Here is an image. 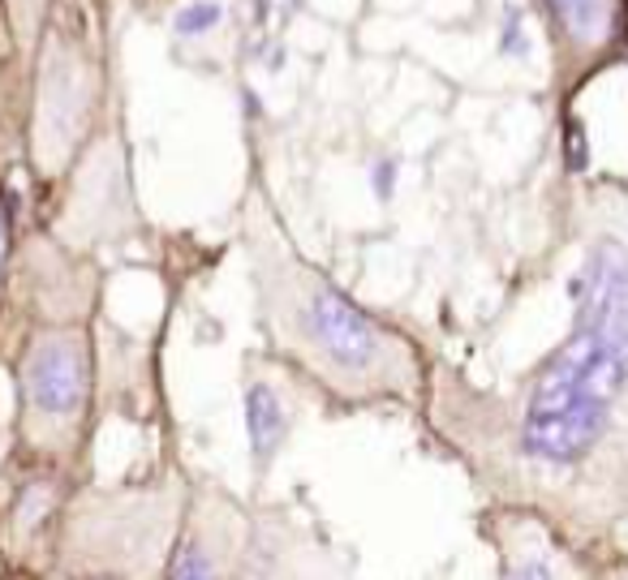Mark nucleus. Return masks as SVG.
<instances>
[{"mask_svg":"<svg viewBox=\"0 0 628 580\" xmlns=\"http://www.w3.org/2000/svg\"><path fill=\"white\" fill-rule=\"evenodd\" d=\"M573 336L534 374L521 404L516 452L534 468L521 499L542 516H612L599 461L616 443L628 396V245L603 236L590 245L573 284Z\"/></svg>","mask_w":628,"mask_h":580,"instance_id":"obj_1","label":"nucleus"},{"mask_svg":"<svg viewBox=\"0 0 628 580\" xmlns=\"http://www.w3.org/2000/svg\"><path fill=\"white\" fill-rule=\"evenodd\" d=\"M258 297L280 327L284 345L306 357V365L349 400H405L418 383V361L409 345L367 314L349 293L323 280L315 267L280 254L258 258Z\"/></svg>","mask_w":628,"mask_h":580,"instance_id":"obj_2","label":"nucleus"},{"mask_svg":"<svg viewBox=\"0 0 628 580\" xmlns=\"http://www.w3.org/2000/svg\"><path fill=\"white\" fill-rule=\"evenodd\" d=\"M185 499V477L121 486L78 481L56 525L52 580H164Z\"/></svg>","mask_w":628,"mask_h":580,"instance_id":"obj_3","label":"nucleus"},{"mask_svg":"<svg viewBox=\"0 0 628 580\" xmlns=\"http://www.w3.org/2000/svg\"><path fill=\"white\" fill-rule=\"evenodd\" d=\"M95 365L82 327L35 332L17 361V443L30 464L74 477L91 413Z\"/></svg>","mask_w":628,"mask_h":580,"instance_id":"obj_4","label":"nucleus"},{"mask_svg":"<svg viewBox=\"0 0 628 580\" xmlns=\"http://www.w3.org/2000/svg\"><path fill=\"white\" fill-rule=\"evenodd\" d=\"M251 512L225 486L194 481L164 580H238Z\"/></svg>","mask_w":628,"mask_h":580,"instance_id":"obj_5","label":"nucleus"},{"mask_svg":"<svg viewBox=\"0 0 628 580\" xmlns=\"http://www.w3.org/2000/svg\"><path fill=\"white\" fill-rule=\"evenodd\" d=\"M82 477H69L61 468L30 464L22 477H13L4 503H0V555L17 572H48L52 568V542L65 512V499L74 494Z\"/></svg>","mask_w":628,"mask_h":580,"instance_id":"obj_6","label":"nucleus"},{"mask_svg":"<svg viewBox=\"0 0 628 580\" xmlns=\"http://www.w3.org/2000/svg\"><path fill=\"white\" fill-rule=\"evenodd\" d=\"M238 580H354V572L284 507L251 512Z\"/></svg>","mask_w":628,"mask_h":580,"instance_id":"obj_7","label":"nucleus"},{"mask_svg":"<svg viewBox=\"0 0 628 580\" xmlns=\"http://www.w3.org/2000/svg\"><path fill=\"white\" fill-rule=\"evenodd\" d=\"M246 439H251V464H254V481L267 477L271 461L280 456V448L289 443V430H293V409L289 400L280 396L275 383L267 378H251L246 383Z\"/></svg>","mask_w":628,"mask_h":580,"instance_id":"obj_8","label":"nucleus"},{"mask_svg":"<svg viewBox=\"0 0 628 580\" xmlns=\"http://www.w3.org/2000/svg\"><path fill=\"white\" fill-rule=\"evenodd\" d=\"M500 580H560L551 555L538 542H516L503 538L500 546Z\"/></svg>","mask_w":628,"mask_h":580,"instance_id":"obj_9","label":"nucleus"},{"mask_svg":"<svg viewBox=\"0 0 628 580\" xmlns=\"http://www.w3.org/2000/svg\"><path fill=\"white\" fill-rule=\"evenodd\" d=\"M220 17H225V4H220V0H190L185 9H177L172 30H177L181 39H198V35L216 30Z\"/></svg>","mask_w":628,"mask_h":580,"instance_id":"obj_10","label":"nucleus"},{"mask_svg":"<svg viewBox=\"0 0 628 580\" xmlns=\"http://www.w3.org/2000/svg\"><path fill=\"white\" fill-rule=\"evenodd\" d=\"M564 9V17L577 26V35H594L599 26V13H603V0H555Z\"/></svg>","mask_w":628,"mask_h":580,"instance_id":"obj_11","label":"nucleus"},{"mask_svg":"<svg viewBox=\"0 0 628 580\" xmlns=\"http://www.w3.org/2000/svg\"><path fill=\"white\" fill-rule=\"evenodd\" d=\"M396 159H379L375 168H371V185H375V198L379 203H387L392 198V190H396Z\"/></svg>","mask_w":628,"mask_h":580,"instance_id":"obj_12","label":"nucleus"},{"mask_svg":"<svg viewBox=\"0 0 628 580\" xmlns=\"http://www.w3.org/2000/svg\"><path fill=\"white\" fill-rule=\"evenodd\" d=\"M500 48L508 56H525V52H529V43L521 39V13H516V9H508V30H503Z\"/></svg>","mask_w":628,"mask_h":580,"instance_id":"obj_13","label":"nucleus"},{"mask_svg":"<svg viewBox=\"0 0 628 580\" xmlns=\"http://www.w3.org/2000/svg\"><path fill=\"white\" fill-rule=\"evenodd\" d=\"M564 138H568V168H573V172H581V168H586V138H581V125L573 120Z\"/></svg>","mask_w":628,"mask_h":580,"instance_id":"obj_14","label":"nucleus"},{"mask_svg":"<svg viewBox=\"0 0 628 580\" xmlns=\"http://www.w3.org/2000/svg\"><path fill=\"white\" fill-rule=\"evenodd\" d=\"M4 254H9V211L0 203V267H4Z\"/></svg>","mask_w":628,"mask_h":580,"instance_id":"obj_15","label":"nucleus"},{"mask_svg":"<svg viewBox=\"0 0 628 580\" xmlns=\"http://www.w3.org/2000/svg\"><path fill=\"white\" fill-rule=\"evenodd\" d=\"M599 580H628V568H612V572H603Z\"/></svg>","mask_w":628,"mask_h":580,"instance_id":"obj_16","label":"nucleus"}]
</instances>
